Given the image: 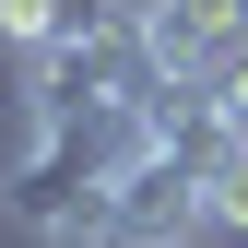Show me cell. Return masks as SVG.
Returning <instances> with one entry per match:
<instances>
[{"instance_id":"6da1fadb","label":"cell","mask_w":248,"mask_h":248,"mask_svg":"<svg viewBox=\"0 0 248 248\" xmlns=\"http://www.w3.org/2000/svg\"><path fill=\"white\" fill-rule=\"evenodd\" d=\"M107 248H213L201 154H142L107 177Z\"/></svg>"},{"instance_id":"7a4b0ae2","label":"cell","mask_w":248,"mask_h":248,"mask_svg":"<svg viewBox=\"0 0 248 248\" xmlns=\"http://www.w3.org/2000/svg\"><path fill=\"white\" fill-rule=\"evenodd\" d=\"M83 24V0H0V59H47Z\"/></svg>"},{"instance_id":"3957f363","label":"cell","mask_w":248,"mask_h":248,"mask_svg":"<svg viewBox=\"0 0 248 248\" xmlns=\"http://www.w3.org/2000/svg\"><path fill=\"white\" fill-rule=\"evenodd\" d=\"M213 142H248V47L201 71V154H213Z\"/></svg>"},{"instance_id":"277c9868","label":"cell","mask_w":248,"mask_h":248,"mask_svg":"<svg viewBox=\"0 0 248 248\" xmlns=\"http://www.w3.org/2000/svg\"><path fill=\"white\" fill-rule=\"evenodd\" d=\"M201 189H213V236H248V142L201 154Z\"/></svg>"},{"instance_id":"5b68a950","label":"cell","mask_w":248,"mask_h":248,"mask_svg":"<svg viewBox=\"0 0 248 248\" xmlns=\"http://www.w3.org/2000/svg\"><path fill=\"white\" fill-rule=\"evenodd\" d=\"M236 24H248V0H236Z\"/></svg>"}]
</instances>
